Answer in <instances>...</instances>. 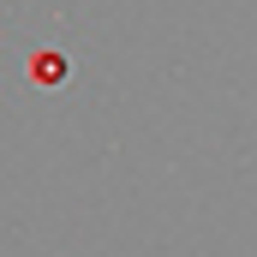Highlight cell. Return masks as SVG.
Masks as SVG:
<instances>
[{
  "label": "cell",
  "instance_id": "6da1fadb",
  "mask_svg": "<svg viewBox=\"0 0 257 257\" xmlns=\"http://www.w3.org/2000/svg\"><path fill=\"white\" fill-rule=\"evenodd\" d=\"M30 84H42V90L66 84V54L60 48H36V54H30Z\"/></svg>",
  "mask_w": 257,
  "mask_h": 257
}]
</instances>
